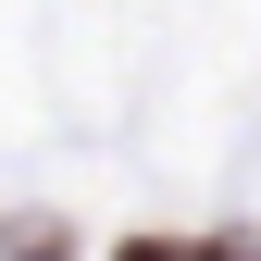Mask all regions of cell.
Masks as SVG:
<instances>
[{"instance_id":"obj_2","label":"cell","mask_w":261,"mask_h":261,"mask_svg":"<svg viewBox=\"0 0 261 261\" xmlns=\"http://www.w3.org/2000/svg\"><path fill=\"white\" fill-rule=\"evenodd\" d=\"M112 261H212V249H174V237H124Z\"/></svg>"},{"instance_id":"obj_3","label":"cell","mask_w":261,"mask_h":261,"mask_svg":"<svg viewBox=\"0 0 261 261\" xmlns=\"http://www.w3.org/2000/svg\"><path fill=\"white\" fill-rule=\"evenodd\" d=\"M212 261H261V237H224V249H212Z\"/></svg>"},{"instance_id":"obj_1","label":"cell","mask_w":261,"mask_h":261,"mask_svg":"<svg viewBox=\"0 0 261 261\" xmlns=\"http://www.w3.org/2000/svg\"><path fill=\"white\" fill-rule=\"evenodd\" d=\"M0 261H75V237H62L50 212H13L0 224Z\"/></svg>"}]
</instances>
